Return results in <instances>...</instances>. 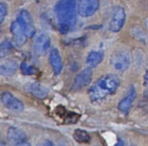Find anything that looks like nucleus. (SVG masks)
<instances>
[{
  "mask_svg": "<svg viewBox=\"0 0 148 146\" xmlns=\"http://www.w3.org/2000/svg\"><path fill=\"white\" fill-rule=\"evenodd\" d=\"M49 45H50V39L49 37V36H47L46 34L40 35L35 44L36 54H37L39 56L44 55L47 52V51L49 50Z\"/></svg>",
  "mask_w": 148,
  "mask_h": 146,
  "instance_id": "14",
  "label": "nucleus"
},
{
  "mask_svg": "<svg viewBox=\"0 0 148 146\" xmlns=\"http://www.w3.org/2000/svg\"><path fill=\"white\" fill-rule=\"evenodd\" d=\"M93 71L91 68H87L82 71L75 77L72 84V90L78 91L88 86L92 80Z\"/></svg>",
  "mask_w": 148,
  "mask_h": 146,
  "instance_id": "7",
  "label": "nucleus"
},
{
  "mask_svg": "<svg viewBox=\"0 0 148 146\" xmlns=\"http://www.w3.org/2000/svg\"><path fill=\"white\" fill-rule=\"evenodd\" d=\"M114 146H125V145H124V142H123V140H122V139H119V140L117 141V143L114 145Z\"/></svg>",
  "mask_w": 148,
  "mask_h": 146,
  "instance_id": "23",
  "label": "nucleus"
},
{
  "mask_svg": "<svg viewBox=\"0 0 148 146\" xmlns=\"http://www.w3.org/2000/svg\"><path fill=\"white\" fill-rule=\"evenodd\" d=\"M131 64V57L126 51H118L114 52L110 57L112 68L117 71L123 72L127 71Z\"/></svg>",
  "mask_w": 148,
  "mask_h": 146,
  "instance_id": "3",
  "label": "nucleus"
},
{
  "mask_svg": "<svg viewBox=\"0 0 148 146\" xmlns=\"http://www.w3.org/2000/svg\"><path fill=\"white\" fill-rule=\"evenodd\" d=\"M2 104L9 110L15 112H22L24 109L23 103L12 95L10 91H3L0 96Z\"/></svg>",
  "mask_w": 148,
  "mask_h": 146,
  "instance_id": "4",
  "label": "nucleus"
},
{
  "mask_svg": "<svg viewBox=\"0 0 148 146\" xmlns=\"http://www.w3.org/2000/svg\"><path fill=\"white\" fill-rule=\"evenodd\" d=\"M12 44L9 40H4L0 43V59H3V57L10 55L12 51Z\"/></svg>",
  "mask_w": 148,
  "mask_h": 146,
  "instance_id": "19",
  "label": "nucleus"
},
{
  "mask_svg": "<svg viewBox=\"0 0 148 146\" xmlns=\"http://www.w3.org/2000/svg\"><path fill=\"white\" fill-rule=\"evenodd\" d=\"M20 70H21V72L26 76L34 75L36 73V68L33 65L29 64L28 63H25V62H23L20 64Z\"/></svg>",
  "mask_w": 148,
  "mask_h": 146,
  "instance_id": "20",
  "label": "nucleus"
},
{
  "mask_svg": "<svg viewBox=\"0 0 148 146\" xmlns=\"http://www.w3.org/2000/svg\"><path fill=\"white\" fill-rule=\"evenodd\" d=\"M126 22V12L122 7H117L114 11L109 24V29L112 32H119Z\"/></svg>",
  "mask_w": 148,
  "mask_h": 146,
  "instance_id": "8",
  "label": "nucleus"
},
{
  "mask_svg": "<svg viewBox=\"0 0 148 146\" xmlns=\"http://www.w3.org/2000/svg\"><path fill=\"white\" fill-rule=\"evenodd\" d=\"M99 0H78L77 10L80 16L88 17L93 16L99 9Z\"/></svg>",
  "mask_w": 148,
  "mask_h": 146,
  "instance_id": "5",
  "label": "nucleus"
},
{
  "mask_svg": "<svg viewBox=\"0 0 148 146\" xmlns=\"http://www.w3.org/2000/svg\"><path fill=\"white\" fill-rule=\"evenodd\" d=\"M104 58V53L102 51H92L88 53L86 58V64L88 68H95L98 66Z\"/></svg>",
  "mask_w": 148,
  "mask_h": 146,
  "instance_id": "16",
  "label": "nucleus"
},
{
  "mask_svg": "<svg viewBox=\"0 0 148 146\" xmlns=\"http://www.w3.org/2000/svg\"><path fill=\"white\" fill-rule=\"evenodd\" d=\"M131 146H134V145H131Z\"/></svg>",
  "mask_w": 148,
  "mask_h": 146,
  "instance_id": "28",
  "label": "nucleus"
},
{
  "mask_svg": "<svg viewBox=\"0 0 148 146\" xmlns=\"http://www.w3.org/2000/svg\"><path fill=\"white\" fill-rule=\"evenodd\" d=\"M17 70V62L14 59H6L0 63V75L11 76Z\"/></svg>",
  "mask_w": 148,
  "mask_h": 146,
  "instance_id": "15",
  "label": "nucleus"
},
{
  "mask_svg": "<svg viewBox=\"0 0 148 146\" xmlns=\"http://www.w3.org/2000/svg\"><path fill=\"white\" fill-rule=\"evenodd\" d=\"M144 87H145V96L148 99V71L144 75Z\"/></svg>",
  "mask_w": 148,
  "mask_h": 146,
  "instance_id": "22",
  "label": "nucleus"
},
{
  "mask_svg": "<svg viewBox=\"0 0 148 146\" xmlns=\"http://www.w3.org/2000/svg\"><path fill=\"white\" fill-rule=\"evenodd\" d=\"M49 63L56 75H59L62 71V60L58 49L54 48L49 53Z\"/></svg>",
  "mask_w": 148,
  "mask_h": 146,
  "instance_id": "13",
  "label": "nucleus"
},
{
  "mask_svg": "<svg viewBox=\"0 0 148 146\" xmlns=\"http://www.w3.org/2000/svg\"><path fill=\"white\" fill-rule=\"evenodd\" d=\"M76 0H59L55 7L59 24L73 27L76 22Z\"/></svg>",
  "mask_w": 148,
  "mask_h": 146,
  "instance_id": "2",
  "label": "nucleus"
},
{
  "mask_svg": "<svg viewBox=\"0 0 148 146\" xmlns=\"http://www.w3.org/2000/svg\"><path fill=\"white\" fill-rule=\"evenodd\" d=\"M73 137H74V139L80 144H88L91 140L89 134L86 131H83L81 129L75 130Z\"/></svg>",
  "mask_w": 148,
  "mask_h": 146,
  "instance_id": "17",
  "label": "nucleus"
},
{
  "mask_svg": "<svg viewBox=\"0 0 148 146\" xmlns=\"http://www.w3.org/2000/svg\"><path fill=\"white\" fill-rule=\"evenodd\" d=\"M121 80L115 74H106L101 77L90 87L88 95L92 102H99L114 94L120 87Z\"/></svg>",
  "mask_w": 148,
  "mask_h": 146,
  "instance_id": "1",
  "label": "nucleus"
},
{
  "mask_svg": "<svg viewBox=\"0 0 148 146\" xmlns=\"http://www.w3.org/2000/svg\"><path fill=\"white\" fill-rule=\"evenodd\" d=\"M19 146H31L29 144H27V143H24V144H23V145H21Z\"/></svg>",
  "mask_w": 148,
  "mask_h": 146,
  "instance_id": "25",
  "label": "nucleus"
},
{
  "mask_svg": "<svg viewBox=\"0 0 148 146\" xmlns=\"http://www.w3.org/2000/svg\"><path fill=\"white\" fill-rule=\"evenodd\" d=\"M0 146H4L3 145H2V144H0Z\"/></svg>",
  "mask_w": 148,
  "mask_h": 146,
  "instance_id": "27",
  "label": "nucleus"
},
{
  "mask_svg": "<svg viewBox=\"0 0 148 146\" xmlns=\"http://www.w3.org/2000/svg\"><path fill=\"white\" fill-rule=\"evenodd\" d=\"M43 146H54V145L50 140H46L43 144Z\"/></svg>",
  "mask_w": 148,
  "mask_h": 146,
  "instance_id": "24",
  "label": "nucleus"
},
{
  "mask_svg": "<svg viewBox=\"0 0 148 146\" xmlns=\"http://www.w3.org/2000/svg\"><path fill=\"white\" fill-rule=\"evenodd\" d=\"M131 33H132V36H133L134 38H136V39H138V40H140V41H141V42H143V43H145V44L147 43V32H146L141 27H140V26H135L134 28L132 29Z\"/></svg>",
  "mask_w": 148,
  "mask_h": 146,
  "instance_id": "18",
  "label": "nucleus"
},
{
  "mask_svg": "<svg viewBox=\"0 0 148 146\" xmlns=\"http://www.w3.org/2000/svg\"><path fill=\"white\" fill-rule=\"evenodd\" d=\"M8 142L11 146H19L26 143L27 136L25 132L18 127L11 126L7 131Z\"/></svg>",
  "mask_w": 148,
  "mask_h": 146,
  "instance_id": "9",
  "label": "nucleus"
},
{
  "mask_svg": "<svg viewBox=\"0 0 148 146\" xmlns=\"http://www.w3.org/2000/svg\"><path fill=\"white\" fill-rule=\"evenodd\" d=\"M23 90L28 92L32 94L33 96L36 97L37 98L40 99H43L45 98L48 94H49V89L44 86L43 84L35 82V83H28L26 84H24L23 86Z\"/></svg>",
  "mask_w": 148,
  "mask_h": 146,
  "instance_id": "10",
  "label": "nucleus"
},
{
  "mask_svg": "<svg viewBox=\"0 0 148 146\" xmlns=\"http://www.w3.org/2000/svg\"><path fill=\"white\" fill-rule=\"evenodd\" d=\"M58 146H67L64 143H60L59 145H58Z\"/></svg>",
  "mask_w": 148,
  "mask_h": 146,
  "instance_id": "26",
  "label": "nucleus"
},
{
  "mask_svg": "<svg viewBox=\"0 0 148 146\" xmlns=\"http://www.w3.org/2000/svg\"><path fill=\"white\" fill-rule=\"evenodd\" d=\"M10 31H11L14 40L17 45L22 46L25 44L26 35H25L23 28L21 27V25L19 24V23L16 20L15 22H12V24H10Z\"/></svg>",
  "mask_w": 148,
  "mask_h": 146,
  "instance_id": "12",
  "label": "nucleus"
},
{
  "mask_svg": "<svg viewBox=\"0 0 148 146\" xmlns=\"http://www.w3.org/2000/svg\"><path fill=\"white\" fill-rule=\"evenodd\" d=\"M136 98V91L135 88L134 86H131L129 92L127 93V95L120 101L119 104H118V108L120 110V111L123 112L124 114L128 113V111H130L133 103L134 102Z\"/></svg>",
  "mask_w": 148,
  "mask_h": 146,
  "instance_id": "11",
  "label": "nucleus"
},
{
  "mask_svg": "<svg viewBox=\"0 0 148 146\" xmlns=\"http://www.w3.org/2000/svg\"><path fill=\"white\" fill-rule=\"evenodd\" d=\"M16 21L19 23V24L23 28L26 37H32L36 34V29L33 24L32 18L29 13L26 10H23L19 12Z\"/></svg>",
  "mask_w": 148,
  "mask_h": 146,
  "instance_id": "6",
  "label": "nucleus"
},
{
  "mask_svg": "<svg viewBox=\"0 0 148 146\" xmlns=\"http://www.w3.org/2000/svg\"><path fill=\"white\" fill-rule=\"evenodd\" d=\"M7 5L6 3L0 2V24H2V22L4 20L6 15H7Z\"/></svg>",
  "mask_w": 148,
  "mask_h": 146,
  "instance_id": "21",
  "label": "nucleus"
}]
</instances>
